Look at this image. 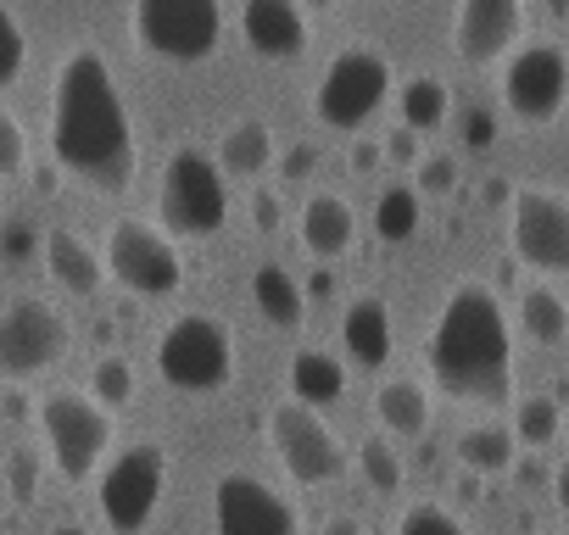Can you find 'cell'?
I'll return each mask as SVG.
<instances>
[{
	"mask_svg": "<svg viewBox=\"0 0 569 535\" xmlns=\"http://www.w3.org/2000/svg\"><path fill=\"white\" fill-rule=\"evenodd\" d=\"M212 529L218 535H302V518L268 480L223 474L212 491Z\"/></svg>",
	"mask_w": 569,
	"mask_h": 535,
	"instance_id": "14",
	"label": "cell"
},
{
	"mask_svg": "<svg viewBox=\"0 0 569 535\" xmlns=\"http://www.w3.org/2000/svg\"><path fill=\"white\" fill-rule=\"evenodd\" d=\"M268 162H273V129H268V123L240 118V123L223 129V140H218V168H223L229 179H257V173H268Z\"/></svg>",
	"mask_w": 569,
	"mask_h": 535,
	"instance_id": "20",
	"label": "cell"
},
{
	"mask_svg": "<svg viewBox=\"0 0 569 535\" xmlns=\"http://www.w3.org/2000/svg\"><path fill=\"white\" fill-rule=\"evenodd\" d=\"M0 29H7V62H0V84H18L23 68H29V34H23V18L12 7H0Z\"/></svg>",
	"mask_w": 569,
	"mask_h": 535,
	"instance_id": "33",
	"label": "cell"
},
{
	"mask_svg": "<svg viewBox=\"0 0 569 535\" xmlns=\"http://www.w3.org/2000/svg\"><path fill=\"white\" fill-rule=\"evenodd\" d=\"M240 34L262 62H297L302 46H308V18H302L297 0H246Z\"/></svg>",
	"mask_w": 569,
	"mask_h": 535,
	"instance_id": "16",
	"label": "cell"
},
{
	"mask_svg": "<svg viewBox=\"0 0 569 535\" xmlns=\"http://www.w3.org/2000/svg\"><path fill=\"white\" fill-rule=\"evenodd\" d=\"M375 234H380L386 245L413 240V234H419V190H408V184L380 190V201H375Z\"/></svg>",
	"mask_w": 569,
	"mask_h": 535,
	"instance_id": "27",
	"label": "cell"
},
{
	"mask_svg": "<svg viewBox=\"0 0 569 535\" xmlns=\"http://www.w3.org/2000/svg\"><path fill=\"white\" fill-rule=\"evenodd\" d=\"M308 168H319V145H313V140H302V145L284 151V179H308Z\"/></svg>",
	"mask_w": 569,
	"mask_h": 535,
	"instance_id": "39",
	"label": "cell"
},
{
	"mask_svg": "<svg viewBox=\"0 0 569 535\" xmlns=\"http://www.w3.org/2000/svg\"><path fill=\"white\" fill-rule=\"evenodd\" d=\"M430 374L458 402H508L513 396V335L491 285L463 280L447 291L430 324Z\"/></svg>",
	"mask_w": 569,
	"mask_h": 535,
	"instance_id": "2",
	"label": "cell"
},
{
	"mask_svg": "<svg viewBox=\"0 0 569 535\" xmlns=\"http://www.w3.org/2000/svg\"><path fill=\"white\" fill-rule=\"evenodd\" d=\"M386 95H391V62L375 46H347L330 57V68L313 90V112L325 129H363Z\"/></svg>",
	"mask_w": 569,
	"mask_h": 535,
	"instance_id": "7",
	"label": "cell"
},
{
	"mask_svg": "<svg viewBox=\"0 0 569 535\" xmlns=\"http://www.w3.org/2000/svg\"><path fill=\"white\" fill-rule=\"evenodd\" d=\"M397 7H413V0H397Z\"/></svg>",
	"mask_w": 569,
	"mask_h": 535,
	"instance_id": "47",
	"label": "cell"
},
{
	"mask_svg": "<svg viewBox=\"0 0 569 535\" xmlns=\"http://www.w3.org/2000/svg\"><path fill=\"white\" fill-rule=\"evenodd\" d=\"M519 330H525L536 346L569 341V307H563V296L547 291V285H525V291H519Z\"/></svg>",
	"mask_w": 569,
	"mask_h": 535,
	"instance_id": "25",
	"label": "cell"
},
{
	"mask_svg": "<svg viewBox=\"0 0 569 535\" xmlns=\"http://www.w3.org/2000/svg\"><path fill=\"white\" fill-rule=\"evenodd\" d=\"M268 441L297 485H330L347 474V446L341 435L308 407V402H279L268 413Z\"/></svg>",
	"mask_w": 569,
	"mask_h": 535,
	"instance_id": "8",
	"label": "cell"
},
{
	"mask_svg": "<svg viewBox=\"0 0 569 535\" xmlns=\"http://www.w3.org/2000/svg\"><path fill=\"white\" fill-rule=\"evenodd\" d=\"M29 168V134L18 112H0V179H18Z\"/></svg>",
	"mask_w": 569,
	"mask_h": 535,
	"instance_id": "34",
	"label": "cell"
},
{
	"mask_svg": "<svg viewBox=\"0 0 569 535\" xmlns=\"http://www.w3.org/2000/svg\"><path fill=\"white\" fill-rule=\"evenodd\" d=\"M34 418H40L46 457L57 463V474H62L68 485H84V480L101 468L107 446H112V418H107V407H101L96 396L57 391V396H46V402L34 407Z\"/></svg>",
	"mask_w": 569,
	"mask_h": 535,
	"instance_id": "5",
	"label": "cell"
},
{
	"mask_svg": "<svg viewBox=\"0 0 569 535\" xmlns=\"http://www.w3.org/2000/svg\"><path fill=\"white\" fill-rule=\"evenodd\" d=\"M397 535H469L458 513H447L441 502H413L397 524Z\"/></svg>",
	"mask_w": 569,
	"mask_h": 535,
	"instance_id": "32",
	"label": "cell"
},
{
	"mask_svg": "<svg viewBox=\"0 0 569 535\" xmlns=\"http://www.w3.org/2000/svg\"><path fill=\"white\" fill-rule=\"evenodd\" d=\"M513 452H519L513 424H475V430L458 435V463H463L475 480L508 474V468H513Z\"/></svg>",
	"mask_w": 569,
	"mask_h": 535,
	"instance_id": "24",
	"label": "cell"
},
{
	"mask_svg": "<svg viewBox=\"0 0 569 535\" xmlns=\"http://www.w3.org/2000/svg\"><path fill=\"white\" fill-rule=\"evenodd\" d=\"M386 162V145H375V140H358L352 145V173H375Z\"/></svg>",
	"mask_w": 569,
	"mask_h": 535,
	"instance_id": "40",
	"label": "cell"
},
{
	"mask_svg": "<svg viewBox=\"0 0 569 535\" xmlns=\"http://www.w3.org/2000/svg\"><path fill=\"white\" fill-rule=\"evenodd\" d=\"M162 480H168V457L157 441H134L129 452H118V463L101 474V518L112 535H140L162 502Z\"/></svg>",
	"mask_w": 569,
	"mask_h": 535,
	"instance_id": "10",
	"label": "cell"
},
{
	"mask_svg": "<svg viewBox=\"0 0 569 535\" xmlns=\"http://www.w3.org/2000/svg\"><path fill=\"white\" fill-rule=\"evenodd\" d=\"M51 151L57 168L73 173L79 184L118 195L134 179L140 145H134V123L129 107L118 95V79L107 68V57L96 46H73L57 68L51 84Z\"/></svg>",
	"mask_w": 569,
	"mask_h": 535,
	"instance_id": "1",
	"label": "cell"
},
{
	"mask_svg": "<svg viewBox=\"0 0 569 535\" xmlns=\"http://www.w3.org/2000/svg\"><path fill=\"white\" fill-rule=\"evenodd\" d=\"M513 195H519V190H508L502 179H486V184H480V201H486V206H502V201L513 206Z\"/></svg>",
	"mask_w": 569,
	"mask_h": 535,
	"instance_id": "42",
	"label": "cell"
},
{
	"mask_svg": "<svg viewBox=\"0 0 569 535\" xmlns=\"http://www.w3.org/2000/svg\"><path fill=\"white\" fill-rule=\"evenodd\" d=\"M279 218H284L279 195H273V190H257V195H251V223H257L262 234H273V229H279Z\"/></svg>",
	"mask_w": 569,
	"mask_h": 535,
	"instance_id": "38",
	"label": "cell"
},
{
	"mask_svg": "<svg viewBox=\"0 0 569 535\" xmlns=\"http://www.w3.org/2000/svg\"><path fill=\"white\" fill-rule=\"evenodd\" d=\"M452 184H458V162H452V157H425V168H419V195H452Z\"/></svg>",
	"mask_w": 569,
	"mask_h": 535,
	"instance_id": "35",
	"label": "cell"
},
{
	"mask_svg": "<svg viewBox=\"0 0 569 535\" xmlns=\"http://www.w3.org/2000/svg\"><path fill=\"white\" fill-rule=\"evenodd\" d=\"M447 112H452V95H447V84H441V79L419 73V79H408V84H402V129L430 134V129H441V123H447Z\"/></svg>",
	"mask_w": 569,
	"mask_h": 535,
	"instance_id": "26",
	"label": "cell"
},
{
	"mask_svg": "<svg viewBox=\"0 0 569 535\" xmlns=\"http://www.w3.org/2000/svg\"><path fill=\"white\" fill-rule=\"evenodd\" d=\"M552 496H558V507L569 513V457H563V463L552 468Z\"/></svg>",
	"mask_w": 569,
	"mask_h": 535,
	"instance_id": "44",
	"label": "cell"
},
{
	"mask_svg": "<svg viewBox=\"0 0 569 535\" xmlns=\"http://www.w3.org/2000/svg\"><path fill=\"white\" fill-rule=\"evenodd\" d=\"M40 256H46V268H51V280L62 285V291H73V296H96L112 274H107V256H96L90 251V240H79L73 229H51L46 240H40Z\"/></svg>",
	"mask_w": 569,
	"mask_h": 535,
	"instance_id": "17",
	"label": "cell"
},
{
	"mask_svg": "<svg viewBox=\"0 0 569 535\" xmlns=\"http://www.w3.org/2000/svg\"><path fill=\"white\" fill-rule=\"evenodd\" d=\"M508 240L513 256L541 274H569V201L558 190L525 184L508 206Z\"/></svg>",
	"mask_w": 569,
	"mask_h": 535,
	"instance_id": "11",
	"label": "cell"
},
{
	"mask_svg": "<svg viewBox=\"0 0 569 535\" xmlns=\"http://www.w3.org/2000/svg\"><path fill=\"white\" fill-rule=\"evenodd\" d=\"M57 535H90V529H79V524H62V529H57Z\"/></svg>",
	"mask_w": 569,
	"mask_h": 535,
	"instance_id": "46",
	"label": "cell"
},
{
	"mask_svg": "<svg viewBox=\"0 0 569 535\" xmlns=\"http://www.w3.org/2000/svg\"><path fill=\"white\" fill-rule=\"evenodd\" d=\"M502 101L519 123H552L569 107V57L547 40L519 46L502 68Z\"/></svg>",
	"mask_w": 569,
	"mask_h": 535,
	"instance_id": "12",
	"label": "cell"
},
{
	"mask_svg": "<svg viewBox=\"0 0 569 535\" xmlns=\"http://www.w3.org/2000/svg\"><path fill=\"white\" fill-rule=\"evenodd\" d=\"M129 29L151 57L190 68V62H207L218 51L223 7L218 0H134Z\"/></svg>",
	"mask_w": 569,
	"mask_h": 535,
	"instance_id": "6",
	"label": "cell"
},
{
	"mask_svg": "<svg viewBox=\"0 0 569 535\" xmlns=\"http://www.w3.org/2000/svg\"><path fill=\"white\" fill-rule=\"evenodd\" d=\"M341 391H347V363L341 357H330L319 346H302L291 357V402L319 407V402H341Z\"/></svg>",
	"mask_w": 569,
	"mask_h": 535,
	"instance_id": "22",
	"label": "cell"
},
{
	"mask_svg": "<svg viewBox=\"0 0 569 535\" xmlns=\"http://www.w3.org/2000/svg\"><path fill=\"white\" fill-rule=\"evenodd\" d=\"M386 162H397V168H425V157H419V134L413 129H397V134H386Z\"/></svg>",
	"mask_w": 569,
	"mask_h": 535,
	"instance_id": "36",
	"label": "cell"
},
{
	"mask_svg": "<svg viewBox=\"0 0 569 535\" xmlns=\"http://www.w3.org/2000/svg\"><path fill=\"white\" fill-rule=\"evenodd\" d=\"M302 7H313V12H330V7H336V0H302Z\"/></svg>",
	"mask_w": 569,
	"mask_h": 535,
	"instance_id": "45",
	"label": "cell"
},
{
	"mask_svg": "<svg viewBox=\"0 0 569 535\" xmlns=\"http://www.w3.org/2000/svg\"><path fill=\"white\" fill-rule=\"evenodd\" d=\"M352 234H358V218L352 206L336 195V190H319L308 206H302V245L319 256V262H336L352 251Z\"/></svg>",
	"mask_w": 569,
	"mask_h": 535,
	"instance_id": "18",
	"label": "cell"
},
{
	"mask_svg": "<svg viewBox=\"0 0 569 535\" xmlns=\"http://www.w3.org/2000/svg\"><path fill=\"white\" fill-rule=\"evenodd\" d=\"M463 140H469L475 151H486V145L497 140V118H491L486 107H475V112H463Z\"/></svg>",
	"mask_w": 569,
	"mask_h": 535,
	"instance_id": "37",
	"label": "cell"
},
{
	"mask_svg": "<svg viewBox=\"0 0 569 535\" xmlns=\"http://www.w3.org/2000/svg\"><path fill=\"white\" fill-rule=\"evenodd\" d=\"M251 302H257V313H262L273 330H297V324L308 319L302 285L284 274V268H273V262H262L257 274H251Z\"/></svg>",
	"mask_w": 569,
	"mask_h": 535,
	"instance_id": "21",
	"label": "cell"
},
{
	"mask_svg": "<svg viewBox=\"0 0 569 535\" xmlns=\"http://www.w3.org/2000/svg\"><path fill=\"white\" fill-rule=\"evenodd\" d=\"M341 346L358 369H386L391 357V313L380 296H358L347 313H341Z\"/></svg>",
	"mask_w": 569,
	"mask_h": 535,
	"instance_id": "19",
	"label": "cell"
},
{
	"mask_svg": "<svg viewBox=\"0 0 569 535\" xmlns=\"http://www.w3.org/2000/svg\"><path fill=\"white\" fill-rule=\"evenodd\" d=\"M558 430H569V424H563V413H558L552 396H530V402L513 407V435H519V446H552Z\"/></svg>",
	"mask_w": 569,
	"mask_h": 535,
	"instance_id": "29",
	"label": "cell"
},
{
	"mask_svg": "<svg viewBox=\"0 0 569 535\" xmlns=\"http://www.w3.org/2000/svg\"><path fill=\"white\" fill-rule=\"evenodd\" d=\"M134 391H140V380H134V363H129V357L107 352V357L90 369V396H96L101 407H129Z\"/></svg>",
	"mask_w": 569,
	"mask_h": 535,
	"instance_id": "28",
	"label": "cell"
},
{
	"mask_svg": "<svg viewBox=\"0 0 569 535\" xmlns=\"http://www.w3.org/2000/svg\"><path fill=\"white\" fill-rule=\"evenodd\" d=\"M519 29H525V0H458L452 46L469 68H491L497 57H513Z\"/></svg>",
	"mask_w": 569,
	"mask_h": 535,
	"instance_id": "15",
	"label": "cell"
},
{
	"mask_svg": "<svg viewBox=\"0 0 569 535\" xmlns=\"http://www.w3.org/2000/svg\"><path fill=\"white\" fill-rule=\"evenodd\" d=\"M375 413H380L386 435H397V441H419L430 430V402H425V385H413V380H386L375 391Z\"/></svg>",
	"mask_w": 569,
	"mask_h": 535,
	"instance_id": "23",
	"label": "cell"
},
{
	"mask_svg": "<svg viewBox=\"0 0 569 535\" xmlns=\"http://www.w3.org/2000/svg\"><path fill=\"white\" fill-rule=\"evenodd\" d=\"M325 535H363V518H352V513H336V518L325 524Z\"/></svg>",
	"mask_w": 569,
	"mask_h": 535,
	"instance_id": "43",
	"label": "cell"
},
{
	"mask_svg": "<svg viewBox=\"0 0 569 535\" xmlns=\"http://www.w3.org/2000/svg\"><path fill=\"white\" fill-rule=\"evenodd\" d=\"M107 274L134 296H173L179 280H184V256L162 229H151L140 218H123L107 234Z\"/></svg>",
	"mask_w": 569,
	"mask_h": 535,
	"instance_id": "9",
	"label": "cell"
},
{
	"mask_svg": "<svg viewBox=\"0 0 569 535\" xmlns=\"http://www.w3.org/2000/svg\"><path fill=\"white\" fill-rule=\"evenodd\" d=\"M29 251H34V234H29L23 223H12V229H7V256H12V262H23Z\"/></svg>",
	"mask_w": 569,
	"mask_h": 535,
	"instance_id": "41",
	"label": "cell"
},
{
	"mask_svg": "<svg viewBox=\"0 0 569 535\" xmlns=\"http://www.w3.org/2000/svg\"><path fill=\"white\" fill-rule=\"evenodd\" d=\"M40 452L34 446H7V491H12V507H29L34 502V491H40Z\"/></svg>",
	"mask_w": 569,
	"mask_h": 535,
	"instance_id": "31",
	"label": "cell"
},
{
	"mask_svg": "<svg viewBox=\"0 0 569 535\" xmlns=\"http://www.w3.org/2000/svg\"><path fill=\"white\" fill-rule=\"evenodd\" d=\"M358 474L369 480V491L397 496V491H402V452H397L386 435H375V441L358 446Z\"/></svg>",
	"mask_w": 569,
	"mask_h": 535,
	"instance_id": "30",
	"label": "cell"
},
{
	"mask_svg": "<svg viewBox=\"0 0 569 535\" xmlns=\"http://www.w3.org/2000/svg\"><path fill=\"white\" fill-rule=\"evenodd\" d=\"M68 352V324L57 307L34 302V296H18L7 313H0V369L12 380H34L46 374L51 363H62Z\"/></svg>",
	"mask_w": 569,
	"mask_h": 535,
	"instance_id": "13",
	"label": "cell"
},
{
	"mask_svg": "<svg viewBox=\"0 0 569 535\" xmlns=\"http://www.w3.org/2000/svg\"><path fill=\"white\" fill-rule=\"evenodd\" d=\"M157 212L168 223V234L179 240H207L223 229L229 218V190H223V168L212 151L201 145H179L162 168V184H157Z\"/></svg>",
	"mask_w": 569,
	"mask_h": 535,
	"instance_id": "3",
	"label": "cell"
},
{
	"mask_svg": "<svg viewBox=\"0 0 569 535\" xmlns=\"http://www.w3.org/2000/svg\"><path fill=\"white\" fill-rule=\"evenodd\" d=\"M157 374L173 391H190V396L223 391L234 380V335H229V324H218L207 313L173 319L162 330V341H157Z\"/></svg>",
	"mask_w": 569,
	"mask_h": 535,
	"instance_id": "4",
	"label": "cell"
}]
</instances>
